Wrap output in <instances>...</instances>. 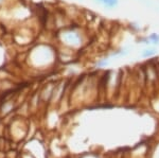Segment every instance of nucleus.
I'll list each match as a JSON object with an SVG mask.
<instances>
[{
  "instance_id": "nucleus-1",
  "label": "nucleus",
  "mask_w": 159,
  "mask_h": 158,
  "mask_svg": "<svg viewBox=\"0 0 159 158\" xmlns=\"http://www.w3.org/2000/svg\"><path fill=\"white\" fill-rule=\"evenodd\" d=\"M63 40L65 44L69 46H76L81 43V37L75 32H67L63 36Z\"/></svg>"
},
{
  "instance_id": "nucleus-2",
  "label": "nucleus",
  "mask_w": 159,
  "mask_h": 158,
  "mask_svg": "<svg viewBox=\"0 0 159 158\" xmlns=\"http://www.w3.org/2000/svg\"><path fill=\"white\" fill-rule=\"evenodd\" d=\"M158 50L156 47L154 46H148V47H145L143 50H141L140 52V57L141 58H151L154 57L156 54H157Z\"/></svg>"
},
{
  "instance_id": "nucleus-3",
  "label": "nucleus",
  "mask_w": 159,
  "mask_h": 158,
  "mask_svg": "<svg viewBox=\"0 0 159 158\" xmlns=\"http://www.w3.org/2000/svg\"><path fill=\"white\" fill-rule=\"evenodd\" d=\"M98 4L102 6L105 10H112L118 7L119 0H101V1H99Z\"/></svg>"
},
{
  "instance_id": "nucleus-4",
  "label": "nucleus",
  "mask_w": 159,
  "mask_h": 158,
  "mask_svg": "<svg viewBox=\"0 0 159 158\" xmlns=\"http://www.w3.org/2000/svg\"><path fill=\"white\" fill-rule=\"evenodd\" d=\"M129 54V49L127 48H122V49H118L115 50L112 52L109 53L108 57H122V56H126Z\"/></svg>"
},
{
  "instance_id": "nucleus-5",
  "label": "nucleus",
  "mask_w": 159,
  "mask_h": 158,
  "mask_svg": "<svg viewBox=\"0 0 159 158\" xmlns=\"http://www.w3.org/2000/svg\"><path fill=\"white\" fill-rule=\"evenodd\" d=\"M148 39L151 40V43H152V46H158L159 45V33H156V32H153L151 33L150 35H148Z\"/></svg>"
},
{
  "instance_id": "nucleus-6",
  "label": "nucleus",
  "mask_w": 159,
  "mask_h": 158,
  "mask_svg": "<svg viewBox=\"0 0 159 158\" xmlns=\"http://www.w3.org/2000/svg\"><path fill=\"white\" fill-rule=\"evenodd\" d=\"M108 65H109V60H108V57H106V58L99 60L96 64V67L102 68V67H106V66H108Z\"/></svg>"
}]
</instances>
